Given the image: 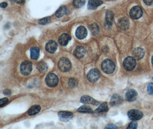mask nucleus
<instances>
[{
	"instance_id": "nucleus-1",
	"label": "nucleus",
	"mask_w": 153,
	"mask_h": 129,
	"mask_svg": "<svg viewBox=\"0 0 153 129\" xmlns=\"http://www.w3.org/2000/svg\"><path fill=\"white\" fill-rule=\"evenodd\" d=\"M102 69L106 74H111L115 69V63L109 59L104 60L102 63Z\"/></svg>"
},
{
	"instance_id": "nucleus-2",
	"label": "nucleus",
	"mask_w": 153,
	"mask_h": 129,
	"mask_svg": "<svg viewBox=\"0 0 153 129\" xmlns=\"http://www.w3.org/2000/svg\"><path fill=\"white\" fill-rule=\"evenodd\" d=\"M58 67L60 71L63 72H68L71 68V63L70 61L66 57H62L58 63Z\"/></svg>"
},
{
	"instance_id": "nucleus-3",
	"label": "nucleus",
	"mask_w": 153,
	"mask_h": 129,
	"mask_svg": "<svg viewBox=\"0 0 153 129\" xmlns=\"http://www.w3.org/2000/svg\"><path fill=\"white\" fill-rule=\"evenodd\" d=\"M45 83L50 87H55L59 83V78L55 74H49L45 78Z\"/></svg>"
},
{
	"instance_id": "nucleus-4",
	"label": "nucleus",
	"mask_w": 153,
	"mask_h": 129,
	"mask_svg": "<svg viewBox=\"0 0 153 129\" xmlns=\"http://www.w3.org/2000/svg\"><path fill=\"white\" fill-rule=\"evenodd\" d=\"M32 71V64L28 61L22 62L20 66V71L22 75H28Z\"/></svg>"
},
{
	"instance_id": "nucleus-5",
	"label": "nucleus",
	"mask_w": 153,
	"mask_h": 129,
	"mask_svg": "<svg viewBox=\"0 0 153 129\" xmlns=\"http://www.w3.org/2000/svg\"><path fill=\"white\" fill-rule=\"evenodd\" d=\"M136 60L132 57H126L123 62V67L127 71H132L136 66Z\"/></svg>"
},
{
	"instance_id": "nucleus-6",
	"label": "nucleus",
	"mask_w": 153,
	"mask_h": 129,
	"mask_svg": "<svg viewBox=\"0 0 153 129\" xmlns=\"http://www.w3.org/2000/svg\"><path fill=\"white\" fill-rule=\"evenodd\" d=\"M87 79L91 82H97L100 77V71L97 68L91 69L87 74Z\"/></svg>"
},
{
	"instance_id": "nucleus-7",
	"label": "nucleus",
	"mask_w": 153,
	"mask_h": 129,
	"mask_svg": "<svg viewBox=\"0 0 153 129\" xmlns=\"http://www.w3.org/2000/svg\"><path fill=\"white\" fill-rule=\"evenodd\" d=\"M143 114L142 111L138 110H131L128 112V117L132 120H138L142 118Z\"/></svg>"
},
{
	"instance_id": "nucleus-8",
	"label": "nucleus",
	"mask_w": 153,
	"mask_h": 129,
	"mask_svg": "<svg viewBox=\"0 0 153 129\" xmlns=\"http://www.w3.org/2000/svg\"><path fill=\"white\" fill-rule=\"evenodd\" d=\"M143 14L142 9L141 7L136 6L131 8L130 11V16L132 19L137 20L141 17Z\"/></svg>"
},
{
	"instance_id": "nucleus-9",
	"label": "nucleus",
	"mask_w": 153,
	"mask_h": 129,
	"mask_svg": "<svg viewBox=\"0 0 153 129\" xmlns=\"http://www.w3.org/2000/svg\"><path fill=\"white\" fill-rule=\"evenodd\" d=\"M75 34L77 39L82 40L86 37L87 35V31L84 27L80 26L77 28Z\"/></svg>"
},
{
	"instance_id": "nucleus-10",
	"label": "nucleus",
	"mask_w": 153,
	"mask_h": 129,
	"mask_svg": "<svg viewBox=\"0 0 153 129\" xmlns=\"http://www.w3.org/2000/svg\"><path fill=\"white\" fill-rule=\"evenodd\" d=\"M57 48V44L54 41L51 40L46 44L45 49L51 54H54Z\"/></svg>"
},
{
	"instance_id": "nucleus-11",
	"label": "nucleus",
	"mask_w": 153,
	"mask_h": 129,
	"mask_svg": "<svg viewBox=\"0 0 153 129\" xmlns=\"http://www.w3.org/2000/svg\"><path fill=\"white\" fill-rule=\"evenodd\" d=\"M80 101L82 103L85 104H90L93 105H98L99 102L93 99L92 97H89L88 95H84L81 97Z\"/></svg>"
},
{
	"instance_id": "nucleus-12",
	"label": "nucleus",
	"mask_w": 153,
	"mask_h": 129,
	"mask_svg": "<svg viewBox=\"0 0 153 129\" xmlns=\"http://www.w3.org/2000/svg\"><path fill=\"white\" fill-rule=\"evenodd\" d=\"M137 92L135 90L130 89L128 90L126 94V99L128 102H133L136 100L137 97Z\"/></svg>"
},
{
	"instance_id": "nucleus-13",
	"label": "nucleus",
	"mask_w": 153,
	"mask_h": 129,
	"mask_svg": "<svg viewBox=\"0 0 153 129\" xmlns=\"http://www.w3.org/2000/svg\"><path fill=\"white\" fill-rule=\"evenodd\" d=\"M118 25L119 28L122 30H127L129 27V21L127 18L123 17L118 21Z\"/></svg>"
},
{
	"instance_id": "nucleus-14",
	"label": "nucleus",
	"mask_w": 153,
	"mask_h": 129,
	"mask_svg": "<svg viewBox=\"0 0 153 129\" xmlns=\"http://www.w3.org/2000/svg\"><path fill=\"white\" fill-rule=\"evenodd\" d=\"M60 119L63 121H67L72 118L74 116L73 114L68 111H60L58 113Z\"/></svg>"
},
{
	"instance_id": "nucleus-15",
	"label": "nucleus",
	"mask_w": 153,
	"mask_h": 129,
	"mask_svg": "<svg viewBox=\"0 0 153 129\" xmlns=\"http://www.w3.org/2000/svg\"><path fill=\"white\" fill-rule=\"evenodd\" d=\"M74 54L75 56L78 59L83 58L86 54V49L84 47L82 46H79L75 49Z\"/></svg>"
},
{
	"instance_id": "nucleus-16",
	"label": "nucleus",
	"mask_w": 153,
	"mask_h": 129,
	"mask_svg": "<svg viewBox=\"0 0 153 129\" xmlns=\"http://www.w3.org/2000/svg\"><path fill=\"white\" fill-rule=\"evenodd\" d=\"M71 37L69 34L66 33H64L60 36L59 39V42L61 45L66 46L68 44V43H69V42L71 40Z\"/></svg>"
},
{
	"instance_id": "nucleus-17",
	"label": "nucleus",
	"mask_w": 153,
	"mask_h": 129,
	"mask_svg": "<svg viewBox=\"0 0 153 129\" xmlns=\"http://www.w3.org/2000/svg\"><path fill=\"white\" fill-rule=\"evenodd\" d=\"M122 102V99L120 95L118 94L114 95L110 100V103L112 106H117L119 105Z\"/></svg>"
},
{
	"instance_id": "nucleus-18",
	"label": "nucleus",
	"mask_w": 153,
	"mask_h": 129,
	"mask_svg": "<svg viewBox=\"0 0 153 129\" xmlns=\"http://www.w3.org/2000/svg\"><path fill=\"white\" fill-rule=\"evenodd\" d=\"M102 4L103 2L101 1H89L88 3V9L89 10H94Z\"/></svg>"
},
{
	"instance_id": "nucleus-19",
	"label": "nucleus",
	"mask_w": 153,
	"mask_h": 129,
	"mask_svg": "<svg viewBox=\"0 0 153 129\" xmlns=\"http://www.w3.org/2000/svg\"><path fill=\"white\" fill-rule=\"evenodd\" d=\"M113 20H114V14H113V13L111 11H108L106 13V14L105 24L109 27H111L112 25Z\"/></svg>"
},
{
	"instance_id": "nucleus-20",
	"label": "nucleus",
	"mask_w": 153,
	"mask_h": 129,
	"mask_svg": "<svg viewBox=\"0 0 153 129\" xmlns=\"http://www.w3.org/2000/svg\"><path fill=\"white\" fill-rule=\"evenodd\" d=\"M144 51L141 48H137L134 50L133 55L138 60L142 59L144 56Z\"/></svg>"
},
{
	"instance_id": "nucleus-21",
	"label": "nucleus",
	"mask_w": 153,
	"mask_h": 129,
	"mask_svg": "<svg viewBox=\"0 0 153 129\" xmlns=\"http://www.w3.org/2000/svg\"><path fill=\"white\" fill-rule=\"evenodd\" d=\"M40 55V49L37 47H32L31 49V57L33 60L38 59Z\"/></svg>"
},
{
	"instance_id": "nucleus-22",
	"label": "nucleus",
	"mask_w": 153,
	"mask_h": 129,
	"mask_svg": "<svg viewBox=\"0 0 153 129\" xmlns=\"http://www.w3.org/2000/svg\"><path fill=\"white\" fill-rule=\"evenodd\" d=\"M67 13V9L65 6H60L59 9L56 11L55 15L57 17L60 18L63 17V16H64L66 13Z\"/></svg>"
},
{
	"instance_id": "nucleus-23",
	"label": "nucleus",
	"mask_w": 153,
	"mask_h": 129,
	"mask_svg": "<svg viewBox=\"0 0 153 129\" xmlns=\"http://www.w3.org/2000/svg\"><path fill=\"white\" fill-rule=\"evenodd\" d=\"M40 110H41V108L39 105H34L29 108L28 113L29 115L32 116L38 114L40 112Z\"/></svg>"
},
{
	"instance_id": "nucleus-24",
	"label": "nucleus",
	"mask_w": 153,
	"mask_h": 129,
	"mask_svg": "<svg viewBox=\"0 0 153 129\" xmlns=\"http://www.w3.org/2000/svg\"><path fill=\"white\" fill-rule=\"evenodd\" d=\"M89 29L93 35H97L99 32V27L98 25L96 23L91 24L89 27Z\"/></svg>"
},
{
	"instance_id": "nucleus-25",
	"label": "nucleus",
	"mask_w": 153,
	"mask_h": 129,
	"mask_svg": "<svg viewBox=\"0 0 153 129\" xmlns=\"http://www.w3.org/2000/svg\"><path fill=\"white\" fill-rule=\"evenodd\" d=\"M37 68L40 72L44 73L48 70V65L44 62H41L37 65Z\"/></svg>"
},
{
	"instance_id": "nucleus-26",
	"label": "nucleus",
	"mask_w": 153,
	"mask_h": 129,
	"mask_svg": "<svg viewBox=\"0 0 153 129\" xmlns=\"http://www.w3.org/2000/svg\"><path fill=\"white\" fill-rule=\"evenodd\" d=\"M109 110V108L107 106V103L106 102L103 103L96 110L95 113H104L107 112Z\"/></svg>"
},
{
	"instance_id": "nucleus-27",
	"label": "nucleus",
	"mask_w": 153,
	"mask_h": 129,
	"mask_svg": "<svg viewBox=\"0 0 153 129\" xmlns=\"http://www.w3.org/2000/svg\"><path fill=\"white\" fill-rule=\"evenodd\" d=\"M77 111L80 113H92L93 112L91 108L86 105L82 106L79 108H78Z\"/></svg>"
},
{
	"instance_id": "nucleus-28",
	"label": "nucleus",
	"mask_w": 153,
	"mask_h": 129,
	"mask_svg": "<svg viewBox=\"0 0 153 129\" xmlns=\"http://www.w3.org/2000/svg\"><path fill=\"white\" fill-rule=\"evenodd\" d=\"M86 2L85 1H82V0H75L73 2V5H74L75 7H76V8H80L82 6H84V5L85 4Z\"/></svg>"
},
{
	"instance_id": "nucleus-29",
	"label": "nucleus",
	"mask_w": 153,
	"mask_h": 129,
	"mask_svg": "<svg viewBox=\"0 0 153 129\" xmlns=\"http://www.w3.org/2000/svg\"><path fill=\"white\" fill-rule=\"evenodd\" d=\"M78 85V82L74 78H71L68 81V86L71 88H75Z\"/></svg>"
},
{
	"instance_id": "nucleus-30",
	"label": "nucleus",
	"mask_w": 153,
	"mask_h": 129,
	"mask_svg": "<svg viewBox=\"0 0 153 129\" xmlns=\"http://www.w3.org/2000/svg\"><path fill=\"white\" fill-rule=\"evenodd\" d=\"M51 20V18L50 17H46L43 18L39 21V24L40 25H46L49 24Z\"/></svg>"
},
{
	"instance_id": "nucleus-31",
	"label": "nucleus",
	"mask_w": 153,
	"mask_h": 129,
	"mask_svg": "<svg viewBox=\"0 0 153 129\" xmlns=\"http://www.w3.org/2000/svg\"><path fill=\"white\" fill-rule=\"evenodd\" d=\"M138 127V124L136 122H131L129 123V125L127 126V128L126 129H137Z\"/></svg>"
},
{
	"instance_id": "nucleus-32",
	"label": "nucleus",
	"mask_w": 153,
	"mask_h": 129,
	"mask_svg": "<svg viewBox=\"0 0 153 129\" xmlns=\"http://www.w3.org/2000/svg\"><path fill=\"white\" fill-rule=\"evenodd\" d=\"M147 92L150 95H153V83H150L147 86Z\"/></svg>"
},
{
	"instance_id": "nucleus-33",
	"label": "nucleus",
	"mask_w": 153,
	"mask_h": 129,
	"mask_svg": "<svg viewBox=\"0 0 153 129\" xmlns=\"http://www.w3.org/2000/svg\"><path fill=\"white\" fill-rule=\"evenodd\" d=\"M8 102V98H3L0 100V106L3 107L4 105H5L6 103H7Z\"/></svg>"
},
{
	"instance_id": "nucleus-34",
	"label": "nucleus",
	"mask_w": 153,
	"mask_h": 129,
	"mask_svg": "<svg viewBox=\"0 0 153 129\" xmlns=\"http://www.w3.org/2000/svg\"><path fill=\"white\" fill-rule=\"evenodd\" d=\"M104 129H118V128L115 125H112V124H111V125H107Z\"/></svg>"
},
{
	"instance_id": "nucleus-35",
	"label": "nucleus",
	"mask_w": 153,
	"mask_h": 129,
	"mask_svg": "<svg viewBox=\"0 0 153 129\" xmlns=\"http://www.w3.org/2000/svg\"><path fill=\"white\" fill-rule=\"evenodd\" d=\"M3 92H4V94L5 95H10V94H11V90H8V89H6V90H4V91H3Z\"/></svg>"
},
{
	"instance_id": "nucleus-36",
	"label": "nucleus",
	"mask_w": 153,
	"mask_h": 129,
	"mask_svg": "<svg viewBox=\"0 0 153 129\" xmlns=\"http://www.w3.org/2000/svg\"><path fill=\"white\" fill-rule=\"evenodd\" d=\"M144 2L147 5H151L153 4V1H144Z\"/></svg>"
},
{
	"instance_id": "nucleus-37",
	"label": "nucleus",
	"mask_w": 153,
	"mask_h": 129,
	"mask_svg": "<svg viewBox=\"0 0 153 129\" xmlns=\"http://www.w3.org/2000/svg\"><path fill=\"white\" fill-rule=\"evenodd\" d=\"M7 5H8V4L6 2H2L0 5V6L2 8H5L7 6Z\"/></svg>"
},
{
	"instance_id": "nucleus-38",
	"label": "nucleus",
	"mask_w": 153,
	"mask_h": 129,
	"mask_svg": "<svg viewBox=\"0 0 153 129\" xmlns=\"http://www.w3.org/2000/svg\"><path fill=\"white\" fill-rule=\"evenodd\" d=\"M15 2H17V3H18V4H21L22 2H24V1H15Z\"/></svg>"
},
{
	"instance_id": "nucleus-39",
	"label": "nucleus",
	"mask_w": 153,
	"mask_h": 129,
	"mask_svg": "<svg viewBox=\"0 0 153 129\" xmlns=\"http://www.w3.org/2000/svg\"><path fill=\"white\" fill-rule=\"evenodd\" d=\"M152 64H153V57H152Z\"/></svg>"
}]
</instances>
